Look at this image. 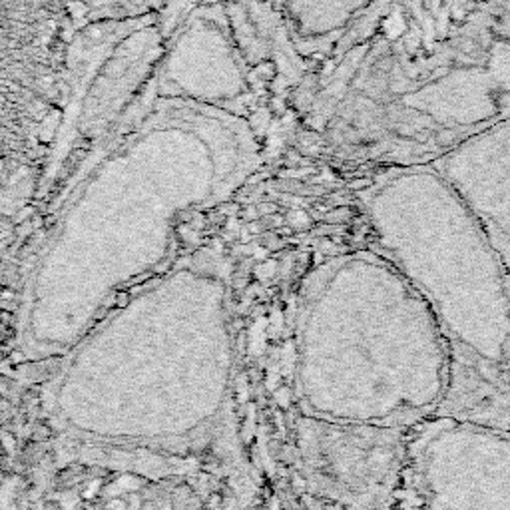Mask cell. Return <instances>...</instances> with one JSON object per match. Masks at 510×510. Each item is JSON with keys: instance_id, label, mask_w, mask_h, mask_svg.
Returning <instances> with one entry per match:
<instances>
[{"instance_id": "1", "label": "cell", "mask_w": 510, "mask_h": 510, "mask_svg": "<svg viewBox=\"0 0 510 510\" xmlns=\"http://www.w3.org/2000/svg\"><path fill=\"white\" fill-rule=\"evenodd\" d=\"M379 253L429 305L448 351L437 415L510 429V277L471 210L429 164L365 190Z\"/></svg>"}, {"instance_id": "2", "label": "cell", "mask_w": 510, "mask_h": 510, "mask_svg": "<svg viewBox=\"0 0 510 510\" xmlns=\"http://www.w3.org/2000/svg\"><path fill=\"white\" fill-rule=\"evenodd\" d=\"M303 343L307 403L321 419L405 429L439 413L448 351L429 305L379 251L319 275Z\"/></svg>"}, {"instance_id": "3", "label": "cell", "mask_w": 510, "mask_h": 510, "mask_svg": "<svg viewBox=\"0 0 510 510\" xmlns=\"http://www.w3.org/2000/svg\"><path fill=\"white\" fill-rule=\"evenodd\" d=\"M419 510H510V429L434 415L409 443Z\"/></svg>"}, {"instance_id": "4", "label": "cell", "mask_w": 510, "mask_h": 510, "mask_svg": "<svg viewBox=\"0 0 510 510\" xmlns=\"http://www.w3.org/2000/svg\"><path fill=\"white\" fill-rule=\"evenodd\" d=\"M305 467L319 495L343 510H389L409 467L403 429L319 419L305 429Z\"/></svg>"}, {"instance_id": "5", "label": "cell", "mask_w": 510, "mask_h": 510, "mask_svg": "<svg viewBox=\"0 0 510 510\" xmlns=\"http://www.w3.org/2000/svg\"><path fill=\"white\" fill-rule=\"evenodd\" d=\"M431 164L471 210L510 277V120L469 136Z\"/></svg>"}, {"instance_id": "6", "label": "cell", "mask_w": 510, "mask_h": 510, "mask_svg": "<svg viewBox=\"0 0 510 510\" xmlns=\"http://www.w3.org/2000/svg\"><path fill=\"white\" fill-rule=\"evenodd\" d=\"M321 510H343V509H339V507H335V504H333V507H325V509H321Z\"/></svg>"}]
</instances>
